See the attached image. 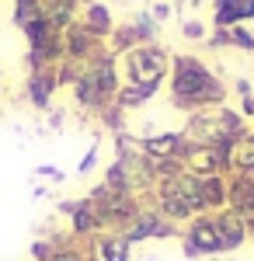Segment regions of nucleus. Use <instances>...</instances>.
<instances>
[{"instance_id": "obj_1", "label": "nucleus", "mask_w": 254, "mask_h": 261, "mask_svg": "<svg viewBox=\"0 0 254 261\" xmlns=\"http://www.w3.org/2000/svg\"><path fill=\"white\" fill-rule=\"evenodd\" d=\"M226 98V84L198 56H171V101L185 112H202V108H219Z\"/></svg>"}, {"instance_id": "obj_2", "label": "nucleus", "mask_w": 254, "mask_h": 261, "mask_svg": "<svg viewBox=\"0 0 254 261\" xmlns=\"http://www.w3.org/2000/svg\"><path fill=\"white\" fill-rule=\"evenodd\" d=\"M122 70H125V84H139V87H154L160 91L164 77L171 73V53L157 42H143L136 49H129L122 56Z\"/></svg>"}, {"instance_id": "obj_3", "label": "nucleus", "mask_w": 254, "mask_h": 261, "mask_svg": "<svg viewBox=\"0 0 254 261\" xmlns=\"http://www.w3.org/2000/svg\"><path fill=\"white\" fill-rule=\"evenodd\" d=\"M181 247L185 258H206V254H219V237H216L213 213H202L192 223H185L181 230Z\"/></svg>"}, {"instance_id": "obj_4", "label": "nucleus", "mask_w": 254, "mask_h": 261, "mask_svg": "<svg viewBox=\"0 0 254 261\" xmlns=\"http://www.w3.org/2000/svg\"><path fill=\"white\" fill-rule=\"evenodd\" d=\"M63 49H66V60H77V63H94L108 53V45L98 35H91L80 21H70L63 28Z\"/></svg>"}, {"instance_id": "obj_5", "label": "nucleus", "mask_w": 254, "mask_h": 261, "mask_svg": "<svg viewBox=\"0 0 254 261\" xmlns=\"http://www.w3.org/2000/svg\"><path fill=\"white\" fill-rule=\"evenodd\" d=\"M213 223H216V237H219V254H234L247 244V223L234 209L213 213Z\"/></svg>"}, {"instance_id": "obj_6", "label": "nucleus", "mask_w": 254, "mask_h": 261, "mask_svg": "<svg viewBox=\"0 0 254 261\" xmlns=\"http://www.w3.org/2000/svg\"><path fill=\"white\" fill-rule=\"evenodd\" d=\"M24 91H28V101H32V108L45 112V108L53 105V94L59 91L56 66H45V70H28V84H24Z\"/></svg>"}, {"instance_id": "obj_7", "label": "nucleus", "mask_w": 254, "mask_h": 261, "mask_svg": "<svg viewBox=\"0 0 254 261\" xmlns=\"http://www.w3.org/2000/svg\"><path fill=\"white\" fill-rule=\"evenodd\" d=\"M254 21V0H213V28H237Z\"/></svg>"}, {"instance_id": "obj_8", "label": "nucleus", "mask_w": 254, "mask_h": 261, "mask_svg": "<svg viewBox=\"0 0 254 261\" xmlns=\"http://www.w3.org/2000/svg\"><path fill=\"white\" fill-rule=\"evenodd\" d=\"M80 24L91 32V35H98L101 42H108L112 39V32H115V21H112V11L101 4V0H87L84 4V14H80Z\"/></svg>"}, {"instance_id": "obj_9", "label": "nucleus", "mask_w": 254, "mask_h": 261, "mask_svg": "<svg viewBox=\"0 0 254 261\" xmlns=\"http://www.w3.org/2000/svg\"><path fill=\"white\" fill-rule=\"evenodd\" d=\"M198 195H202L206 213H219V209H226V195H230V188H226V174L198 178Z\"/></svg>"}, {"instance_id": "obj_10", "label": "nucleus", "mask_w": 254, "mask_h": 261, "mask_svg": "<svg viewBox=\"0 0 254 261\" xmlns=\"http://www.w3.org/2000/svg\"><path fill=\"white\" fill-rule=\"evenodd\" d=\"M94 254L101 261H129L133 244L125 241V233H98L94 237Z\"/></svg>"}, {"instance_id": "obj_11", "label": "nucleus", "mask_w": 254, "mask_h": 261, "mask_svg": "<svg viewBox=\"0 0 254 261\" xmlns=\"http://www.w3.org/2000/svg\"><path fill=\"white\" fill-rule=\"evenodd\" d=\"M146 157H174L177 161V146H181V129L177 133H157V136H143L139 140Z\"/></svg>"}, {"instance_id": "obj_12", "label": "nucleus", "mask_w": 254, "mask_h": 261, "mask_svg": "<svg viewBox=\"0 0 254 261\" xmlns=\"http://www.w3.org/2000/svg\"><path fill=\"white\" fill-rule=\"evenodd\" d=\"M234 171L254 174V133H244L230 143V174Z\"/></svg>"}, {"instance_id": "obj_13", "label": "nucleus", "mask_w": 254, "mask_h": 261, "mask_svg": "<svg viewBox=\"0 0 254 261\" xmlns=\"http://www.w3.org/2000/svg\"><path fill=\"white\" fill-rule=\"evenodd\" d=\"M157 91L154 87H139V84H122L115 94V105L122 108V112H133V108H143L146 101L154 98Z\"/></svg>"}, {"instance_id": "obj_14", "label": "nucleus", "mask_w": 254, "mask_h": 261, "mask_svg": "<svg viewBox=\"0 0 254 261\" xmlns=\"http://www.w3.org/2000/svg\"><path fill=\"white\" fill-rule=\"evenodd\" d=\"M21 32H24V39H28V49H35V45H45V42L53 39V35H59L56 28H53V24H49V21L42 18H32L28 21V24H24V28H21Z\"/></svg>"}, {"instance_id": "obj_15", "label": "nucleus", "mask_w": 254, "mask_h": 261, "mask_svg": "<svg viewBox=\"0 0 254 261\" xmlns=\"http://www.w3.org/2000/svg\"><path fill=\"white\" fill-rule=\"evenodd\" d=\"M129 24H133V32H136L139 42H157V28H160V24L154 21V14H150V11H139Z\"/></svg>"}, {"instance_id": "obj_16", "label": "nucleus", "mask_w": 254, "mask_h": 261, "mask_svg": "<svg viewBox=\"0 0 254 261\" xmlns=\"http://www.w3.org/2000/svg\"><path fill=\"white\" fill-rule=\"evenodd\" d=\"M181 35H185L188 42H206L209 39V24H206L202 18H185L181 21Z\"/></svg>"}, {"instance_id": "obj_17", "label": "nucleus", "mask_w": 254, "mask_h": 261, "mask_svg": "<svg viewBox=\"0 0 254 261\" xmlns=\"http://www.w3.org/2000/svg\"><path fill=\"white\" fill-rule=\"evenodd\" d=\"M230 45H234V49H244V53H254V32L247 24L230 28Z\"/></svg>"}, {"instance_id": "obj_18", "label": "nucleus", "mask_w": 254, "mask_h": 261, "mask_svg": "<svg viewBox=\"0 0 254 261\" xmlns=\"http://www.w3.org/2000/svg\"><path fill=\"white\" fill-rule=\"evenodd\" d=\"M150 14H154L157 24H164V21L174 18V4H171V0H157L154 7H150Z\"/></svg>"}, {"instance_id": "obj_19", "label": "nucleus", "mask_w": 254, "mask_h": 261, "mask_svg": "<svg viewBox=\"0 0 254 261\" xmlns=\"http://www.w3.org/2000/svg\"><path fill=\"white\" fill-rule=\"evenodd\" d=\"M209 49H230V28H213L209 39H206Z\"/></svg>"}, {"instance_id": "obj_20", "label": "nucleus", "mask_w": 254, "mask_h": 261, "mask_svg": "<svg viewBox=\"0 0 254 261\" xmlns=\"http://www.w3.org/2000/svg\"><path fill=\"white\" fill-rule=\"evenodd\" d=\"M94 164H98V143H91V150L80 157L77 171H80V174H91V171H94Z\"/></svg>"}, {"instance_id": "obj_21", "label": "nucleus", "mask_w": 254, "mask_h": 261, "mask_svg": "<svg viewBox=\"0 0 254 261\" xmlns=\"http://www.w3.org/2000/svg\"><path fill=\"white\" fill-rule=\"evenodd\" d=\"M35 174H39V178H45V181H56V185H63V181H66V174H63L59 167H53V164H42V167H35Z\"/></svg>"}, {"instance_id": "obj_22", "label": "nucleus", "mask_w": 254, "mask_h": 261, "mask_svg": "<svg viewBox=\"0 0 254 261\" xmlns=\"http://www.w3.org/2000/svg\"><path fill=\"white\" fill-rule=\"evenodd\" d=\"M237 94H240V98H247V94H254L251 81H244V77H240V81H237Z\"/></svg>"}, {"instance_id": "obj_23", "label": "nucleus", "mask_w": 254, "mask_h": 261, "mask_svg": "<svg viewBox=\"0 0 254 261\" xmlns=\"http://www.w3.org/2000/svg\"><path fill=\"white\" fill-rule=\"evenodd\" d=\"M244 223H247V237H251V241H254V216H247V220H244Z\"/></svg>"}, {"instance_id": "obj_24", "label": "nucleus", "mask_w": 254, "mask_h": 261, "mask_svg": "<svg viewBox=\"0 0 254 261\" xmlns=\"http://www.w3.org/2000/svg\"><path fill=\"white\" fill-rule=\"evenodd\" d=\"M80 261H101V258H98V254H94V251H91V254H84V258H80Z\"/></svg>"}, {"instance_id": "obj_25", "label": "nucleus", "mask_w": 254, "mask_h": 261, "mask_svg": "<svg viewBox=\"0 0 254 261\" xmlns=\"http://www.w3.org/2000/svg\"><path fill=\"white\" fill-rule=\"evenodd\" d=\"M171 4H185V0H171Z\"/></svg>"}]
</instances>
